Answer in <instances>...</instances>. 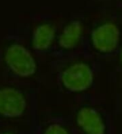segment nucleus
<instances>
[{"instance_id":"nucleus-2","label":"nucleus","mask_w":122,"mask_h":134,"mask_svg":"<svg viewBox=\"0 0 122 134\" xmlns=\"http://www.w3.org/2000/svg\"><path fill=\"white\" fill-rule=\"evenodd\" d=\"M94 81V73L86 62L77 61L64 69L60 75L62 87L73 93H81L89 90Z\"/></svg>"},{"instance_id":"nucleus-5","label":"nucleus","mask_w":122,"mask_h":134,"mask_svg":"<svg viewBox=\"0 0 122 134\" xmlns=\"http://www.w3.org/2000/svg\"><path fill=\"white\" fill-rule=\"evenodd\" d=\"M76 123L83 134H105L106 125L100 113L94 108L83 106L77 111Z\"/></svg>"},{"instance_id":"nucleus-1","label":"nucleus","mask_w":122,"mask_h":134,"mask_svg":"<svg viewBox=\"0 0 122 134\" xmlns=\"http://www.w3.org/2000/svg\"><path fill=\"white\" fill-rule=\"evenodd\" d=\"M3 60L14 75L21 78L32 77L38 69L37 61L31 51L18 43H11L7 47Z\"/></svg>"},{"instance_id":"nucleus-8","label":"nucleus","mask_w":122,"mask_h":134,"mask_svg":"<svg viewBox=\"0 0 122 134\" xmlns=\"http://www.w3.org/2000/svg\"><path fill=\"white\" fill-rule=\"evenodd\" d=\"M44 134H71V133L64 126L54 123L47 126Z\"/></svg>"},{"instance_id":"nucleus-10","label":"nucleus","mask_w":122,"mask_h":134,"mask_svg":"<svg viewBox=\"0 0 122 134\" xmlns=\"http://www.w3.org/2000/svg\"><path fill=\"white\" fill-rule=\"evenodd\" d=\"M1 134H14V133H12V132H8V131H7V132H3Z\"/></svg>"},{"instance_id":"nucleus-4","label":"nucleus","mask_w":122,"mask_h":134,"mask_svg":"<svg viewBox=\"0 0 122 134\" xmlns=\"http://www.w3.org/2000/svg\"><path fill=\"white\" fill-rule=\"evenodd\" d=\"M27 106L24 93L14 87L0 88V116L14 119L22 116Z\"/></svg>"},{"instance_id":"nucleus-6","label":"nucleus","mask_w":122,"mask_h":134,"mask_svg":"<svg viewBox=\"0 0 122 134\" xmlns=\"http://www.w3.org/2000/svg\"><path fill=\"white\" fill-rule=\"evenodd\" d=\"M56 39V30L49 23H42L35 26L31 43L33 48L38 51H46L50 48Z\"/></svg>"},{"instance_id":"nucleus-9","label":"nucleus","mask_w":122,"mask_h":134,"mask_svg":"<svg viewBox=\"0 0 122 134\" xmlns=\"http://www.w3.org/2000/svg\"><path fill=\"white\" fill-rule=\"evenodd\" d=\"M119 61H120V64L122 67V48L120 50V52H119Z\"/></svg>"},{"instance_id":"nucleus-3","label":"nucleus","mask_w":122,"mask_h":134,"mask_svg":"<svg viewBox=\"0 0 122 134\" xmlns=\"http://www.w3.org/2000/svg\"><path fill=\"white\" fill-rule=\"evenodd\" d=\"M89 39L95 50L101 54H109L115 50L119 45L120 29L113 22H104L93 29Z\"/></svg>"},{"instance_id":"nucleus-7","label":"nucleus","mask_w":122,"mask_h":134,"mask_svg":"<svg viewBox=\"0 0 122 134\" xmlns=\"http://www.w3.org/2000/svg\"><path fill=\"white\" fill-rule=\"evenodd\" d=\"M83 34V26L79 20L69 22L64 26L57 37L59 46L68 50L75 48L81 41Z\"/></svg>"}]
</instances>
